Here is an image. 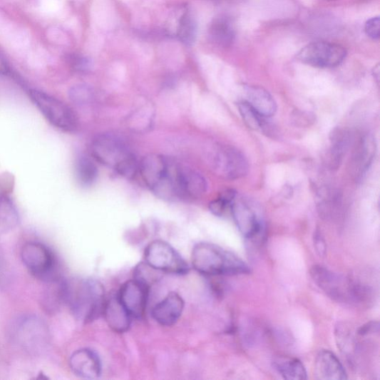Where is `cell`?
<instances>
[{
	"label": "cell",
	"mask_w": 380,
	"mask_h": 380,
	"mask_svg": "<svg viewBox=\"0 0 380 380\" xmlns=\"http://www.w3.org/2000/svg\"><path fill=\"white\" fill-rule=\"evenodd\" d=\"M293 122L298 126H309L314 122V115L310 113L296 111L293 114Z\"/></svg>",
	"instance_id": "obj_33"
},
{
	"label": "cell",
	"mask_w": 380,
	"mask_h": 380,
	"mask_svg": "<svg viewBox=\"0 0 380 380\" xmlns=\"http://www.w3.org/2000/svg\"><path fill=\"white\" fill-rule=\"evenodd\" d=\"M210 165L217 175L239 179L248 172V162L242 152L230 146H216L209 156Z\"/></svg>",
	"instance_id": "obj_7"
},
{
	"label": "cell",
	"mask_w": 380,
	"mask_h": 380,
	"mask_svg": "<svg viewBox=\"0 0 380 380\" xmlns=\"http://www.w3.org/2000/svg\"><path fill=\"white\" fill-rule=\"evenodd\" d=\"M76 170L78 182L84 187L93 185L98 175L97 166L93 160L87 156L78 158Z\"/></svg>",
	"instance_id": "obj_25"
},
{
	"label": "cell",
	"mask_w": 380,
	"mask_h": 380,
	"mask_svg": "<svg viewBox=\"0 0 380 380\" xmlns=\"http://www.w3.org/2000/svg\"><path fill=\"white\" fill-rule=\"evenodd\" d=\"M314 249L320 257H324L327 255V245L319 230H316L314 235Z\"/></svg>",
	"instance_id": "obj_36"
},
{
	"label": "cell",
	"mask_w": 380,
	"mask_h": 380,
	"mask_svg": "<svg viewBox=\"0 0 380 380\" xmlns=\"http://www.w3.org/2000/svg\"><path fill=\"white\" fill-rule=\"evenodd\" d=\"M239 111L244 123L252 130H260L263 128L265 118L261 116L247 101L238 104Z\"/></svg>",
	"instance_id": "obj_27"
},
{
	"label": "cell",
	"mask_w": 380,
	"mask_h": 380,
	"mask_svg": "<svg viewBox=\"0 0 380 380\" xmlns=\"http://www.w3.org/2000/svg\"><path fill=\"white\" fill-rule=\"evenodd\" d=\"M105 302L104 287L98 281H65V302L78 320L92 322L103 315Z\"/></svg>",
	"instance_id": "obj_2"
},
{
	"label": "cell",
	"mask_w": 380,
	"mask_h": 380,
	"mask_svg": "<svg viewBox=\"0 0 380 380\" xmlns=\"http://www.w3.org/2000/svg\"><path fill=\"white\" fill-rule=\"evenodd\" d=\"M314 376L319 380H343L348 378L337 356L329 350H321L314 363Z\"/></svg>",
	"instance_id": "obj_17"
},
{
	"label": "cell",
	"mask_w": 380,
	"mask_h": 380,
	"mask_svg": "<svg viewBox=\"0 0 380 380\" xmlns=\"http://www.w3.org/2000/svg\"><path fill=\"white\" fill-rule=\"evenodd\" d=\"M231 214L240 231L248 240H255L263 232V225L255 211L241 201L234 202L231 205Z\"/></svg>",
	"instance_id": "obj_13"
},
{
	"label": "cell",
	"mask_w": 380,
	"mask_h": 380,
	"mask_svg": "<svg viewBox=\"0 0 380 380\" xmlns=\"http://www.w3.org/2000/svg\"><path fill=\"white\" fill-rule=\"evenodd\" d=\"M177 168L168 158L158 155L144 157L139 165L144 183L158 197L168 200L178 197Z\"/></svg>",
	"instance_id": "obj_4"
},
{
	"label": "cell",
	"mask_w": 380,
	"mask_h": 380,
	"mask_svg": "<svg viewBox=\"0 0 380 380\" xmlns=\"http://www.w3.org/2000/svg\"><path fill=\"white\" fill-rule=\"evenodd\" d=\"M153 113L151 108L142 107L131 116L132 129L138 132L147 131L151 128L153 122Z\"/></svg>",
	"instance_id": "obj_29"
},
{
	"label": "cell",
	"mask_w": 380,
	"mask_h": 380,
	"mask_svg": "<svg viewBox=\"0 0 380 380\" xmlns=\"http://www.w3.org/2000/svg\"><path fill=\"white\" fill-rule=\"evenodd\" d=\"M160 271L153 268L146 262L138 265L134 271V279H136L150 287L151 284L158 278Z\"/></svg>",
	"instance_id": "obj_30"
},
{
	"label": "cell",
	"mask_w": 380,
	"mask_h": 380,
	"mask_svg": "<svg viewBox=\"0 0 380 380\" xmlns=\"http://www.w3.org/2000/svg\"><path fill=\"white\" fill-rule=\"evenodd\" d=\"M197 26L193 16L190 13L185 14L179 22L178 36L180 41L188 46L195 44L197 38Z\"/></svg>",
	"instance_id": "obj_26"
},
{
	"label": "cell",
	"mask_w": 380,
	"mask_h": 380,
	"mask_svg": "<svg viewBox=\"0 0 380 380\" xmlns=\"http://www.w3.org/2000/svg\"><path fill=\"white\" fill-rule=\"evenodd\" d=\"M144 260L160 273L185 275L190 270L182 256L170 244L162 240H155L148 245L145 249Z\"/></svg>",
	"instance_id": "obj_6"
},
{
	"label": "cell",
	"mask_w": 380,
	"mask_h": 380,
	"mask_svg": "<svg viewBox=\"0 0 380 380\" xmlns=\"http://www.w3.org/2000/svg\"><path fill=\"white\" fill-rule=\"evenodd\" d=\"M314 283L334 301L346 304H363L371 292L366 286L332 272L327 267L314 265L310 270Z\"/></svg>",
	"instance_id": "obj_3"
},
{
	"label": "cell",
	"mask_w": 380,
	"mask_h": 380,
	"mask_svg": "<svg viewBox=\"0 0 380 380\" xmlns=\"http://www.w3.org/2000/svg\"><path fill=\"white\" fill-rule=\"evenodd\" d=\"M247 102L262 117L269 118L277 112V103L266 89L261 86L247 88Z\"/></svg>",
	"instance_id": "obj_20"
},
{
	"label": "cell",
	"mask_w": 380,
	"mask_h": 380,
	"mask_svg": "<svg viewBox=\"0 0 380 380\" xmlns=\"http://www.w3.org/2000/svg\"><path fill=\"white\" fill-rule=\"evenodd\" d=\"M331 148L327 162L331 169L339 168L344 155L348 151L351 142V134L346 129L336 128L330 135Z\"/></svg>",
	"instance_id": "obj_19"
},
{
	"label": "cell",
	"mask_w": 380,
	"mask_h": 380,
	"mask_svg": "<svg viewBox=\"0 0 380 380\" xmlns=\"http://www.w3.org/2000/svg\"><path fill=\"white\" fill-rule=\"evenodd\" d=\"M17 339L30 351H40L47 344L48 329L41 320L28 318L17 327Z\"/></svg>",
	"instance_id": "obj_12"
},
{
	"label": "cell",
	"mask_w": 380,
	"mask_h": 380,
	"mask_svg": "<svg viewBox=\"0 0 380 380\" xmlns=\"http://www.w3.org/2000/svg\"><path fill=\"white\" fill-rule=\"evenodd\" d=\"M178 197L198 198L207 190L205 177L197 171L186 168L178 167L176 177Z\"/></svg>",
	"instance_id": "obj_14"
},
{
	"label": "cell",
	"mask_w": 380,
	"mask_h": 380,
	"mask_svg": "<svg viewBox=\"0 0 380 380\" xmlns=\"http://www.w3.org/2000/svg\"><path fill=\"white\" fill-rule=\"evenodd\" d=\"M184 309L185 301L183 297L171 292L153 307L152 317L162 327H170L182 317Z\"/></svg>",
	"instance_id": "obj_16"
},
{
	"label": "cell",
	"mask_w": 380,
	"mask_h": 380,
	"mask_svg": "<svg viewBox=\"0 0 380 380\" xmlns=\"http://www.w3.org/2000/svg\"><path fill=\"white\" fill-rule=\"evenodd\" d=\"M24 265L34 277L49 282L58 277H54L56 261L52 252L43 244L29 242L21 250Z\"/></svg>",
	"instance_id": "obj_10"
},
{
	"label": "cell",
	"mask_w": 380,
	"mask_h": 380,
	"mask_svg": "<svg viewBox=\"0 0 380 380\" xmlns=\"http://www.w3.org/2000/svg\"><path fill=\"white\" fill-rule=\"evenodd\" d=\"M68 97L75 104L85 106L93 102L95 98V92L91 86L79 84L70 88Z\"/></svg>",
	"instance_id": "obj_28"
},
{
	"label": "cell",
	"mask_w": 380,
	"mask_h": 380,
	"mask_svg": "<svg viewBox=\"0 0 380 380\" xmlns=\"http://www.w3.org/2000/svg\"><path fill=\"white\" fill-rule=\"evenodd\" d=\"M273 367L282 378L289 380H304L307 378L302 361L296 358L277 356L272 361Z\"/></svg>",
	"instance_id": "obj_23"
},
{
	"label": "cell",
	"mask_w": 380,
	"mask_h": 380,
	"mask_svg": "<svg viewBox=\"0 0 380 380\" xmlns=\"http://www.w3.org/2000/svg\"><path fill=\"white\" fill-rule=\"evenodd\" d=\"M9 73V67L4 57L0 54V75L6 76Z\"/></svg>",
	"instance_id": "obj_39"
},
{
	"label": "cell",
	"mask_w": 380,
	"mask_h": 380,
	"mask_svg": "<svg viewBox=\"0 0 380 380\" xmlns=\"http://www.w3.org/2000/svg\"><path fill=\"white\" fill-rule=\"evenodd\" d=\"M4 277V265H3L2 262H0V284H1V283L3 282Z\"/></svg>",
	"instance_id": "obj_40"
},
{
	"label": "cell",
	"mask_w": 380,
	"mask_h": 380,
	"mask_svg": "<svg viewBox=\"0 0 380 380\" xmlns=\"http://www.w3.org/2000/svg\"><path fill=\"white\" fill-rule=\"evenodd\" d=\"M31 99L46 120L58 129L67 133L78 129V120L71 108L61 100L38 90H31Z\"/></svg>",
	"instance_id": "obj_5"
},
{
	"label": "cell",
	"mask_w": 380,
	"mask_h": 380,
	"mask_svg": "<svg viewBox=\"0 0 380 380\" xmlns=\"http://www.w3.org/2000/svg\"><path fill=\"white\" fill-rule=\"evenodd\" d=\"M379 323L377 322H368L357 330V334L366 337L379 332Z\"/></svg>",
	"instance_id": "obj_37"
},
{
	"label": "cell",
	"mask_w": 380,
	"mask_h": 380,
	"mask_svg": "<svg viewBox=\"0 0 380 380\" xmlns=\"http://www.w3.org/2000/svg\"><path fill=\"white\" fill-rule=\"evenodd\" d=\"M150 286L136 279L125 282L117 294L132 318L141 319L147 310Z\"/></svg>",
	"instance_id": "obj_11"
},
{
	"label": "cell",
	"mask_w": 380,
	"mask_h": 380,
	"mask_svg": "<svg viewBox=\"0 0 380 380\" xmlns=\"http://www.w3.org/2000/svg\"><path fill=\"white\" fill-rule=\"evenodd\" d=\"M138 170H139V165L133 154L124 160L115 168V170L120 175L128 179L133 178Z\"/></svg>",
	"instance_id": "obj_31"
},
{
	"label": "cell",
	"mask_w": 380,
	"mask_h": 380,
	"mask_svg": "<svg viewBox=\"0 0 380 380\" xmlns=\"http://www.w3.org/2000/svg\"><path fill=\"white\" fill-rule=\"evenodd\" d=\"M69 365L75 374L84 379H98L102 373L99 356L89 349H82L74 352L70 357Z\"/></svg>",
	"instance_id": "obj_15"
},
{
	"label": "cell",
	"mask_w": 380,
	"mask_h": 380,
	"mask_svg": "<svg viewBox=\"0 0 380 380\" xmlns=\"http://www.w3.org/2000/svg\"><path fill=\"white\" fill-rule=\"evenodd\" d=\"M70 64L72 68L79 72H86L92 67L91 61L82 56L71 57Z\"/></svg>",
	"instance_id": "obj_34"
},
{
	"label": "cell",
	"mask_w": 380,
	"mask_h": 380,
	"mask_svg": "<svg viewBox=\"0 0 380 380\" xmlns=\"http://www.w3.org/2000/svg\"><path fill=\"white\" fill-rule=\"evenodd\" d=\"M92 153L102 165L114 170L133 155L125 140L112 133L98 136L93 142Z\"/></svg>",
	"instance_id": "obj_9"
},
{
	"label": "cell",
	"mask_w": 380,
	"mask_h": 380,
	"mask_svg": "<svg viewBox=\"0 0 380 380\" xmlns=\"http://www.w3.org/2000/svg\"><path fill=\"white\" fill-rule=\"evenodd\" d=\"M366 32L369 38L374 40L379 38L380 21L378 16L371 18L366 24Z\"/></svg>",
	"instance_id": "obj_35"
},
{
	"label": "cell",
	"mask_w": 380,
	"mask_h": 380,
	"mask_svg": "<svg viewBox=\"0 0 380 380\" xmlns=\"http://www.w3.org/2000/svg\"><path fill=\"white\" fill-rule=\"evenodd\" d=\"M19 223V215L11 201L5 195H0V235L13 230Z\"/></svg>",
	"instance_id": "obj_24"
},
{
	"label": "cell",
	"mask_w": 380,
	"mask_h": 380,
	"mask_svg": "<svg viewBox=\"0 0 380 380\" xmlns=\"http://www.w3.org/2000/svg\"><path fill=\"white\" fill-rule=\"evenodd\" d=\"M211 41L222 47L230 46L235 39V30L229 18L220 16L215 18L209 28Z\"/></svg>",
	"instance_id": "obj_22"
},
{
	"label": "cell",
	"mask_w": 380,
	"mask_h": 380,
	"mask_svg": "<svg viewBox=\"0 0 380 380\" xmlns=\"http://www.w3.org/2000/svg\"><path fill=\"white\" fill-rule=\"evenodd\" d=\"M220 197L224 199L225 201L232 204L236 199L237 193L232 190H227L222 192Z\"/></svg>",
	"instance_id": "obj_38"
},
{
	"label": "cell",
	"mask_w": 380,
	"mask_h": 380,
	"mask_svg": "<svg viewBox=\"0 0 380 380\" xmlns=\"http://www.w3.org/2000/svg\"><path fill=\"white\" fill-rule=\"evenodd\" d=\"M103 315L108 327L116 333H125L130 328L133 318L120 302L118 295L106 300Z\"/></svg>",
	"instance_id": "obj_18"
},
{
	"label": "cell",
	"mask_w": 380,
	"mask_h": 380,
	"mask_svg": "<svg viewBox=\"0 0 380 380\" xmlns=\"http://www.w3.org/2000/svg\"><path fill=\"white\" fill-rule=\"evenodd\" d=\"M376 153V143L372 135L361 139L354 156L355 176L361 178L369 169Z\"/></svg>",
	"instance_id": "obj_21"
},
{
	"label": "cell",
	"mask_w": 380,
	"mask_h": 380,
	"mask_svg": "<svg viewBox=\"0 0 380 380\" xmlns=\"http://www.w3.org/2000/svg\"><path fill=\"white\" fill-rule=\"evenodd\" d=\"M192 263L199 274L208 277L249 274L250 267L236 255L212 243L197 244L192 252Z\"/></svg>",
	"instance_id": "obj_1"
},
{
	"label": "cell",
	"mask_w": 380,
	"mask_h": 380,
	"mask_svg": "<svg viewBox=\"0 0 380 380\" xmlns=\"http://www.w3.org/2000/svg\"><path fill=\"white\" fill-rule=\"evenodd\" d=\"M231 205L232 204L220 197L210 203L209 209L213 215L222 217L229 212H231Z\"/></svg>",
	"instance_id": "obj_32"
},
{
	"label": "cell",
	"mask_w": 380,
	"mask_h": 380,
	"mask_svg": "<svg viewBox=\"0 0 380 380\" xmlns=\"http://www.w3.org/2000/svg\"><path fill=\"white\" fill-rule=\"evenodd\" d=\"M345 48L329 42H314L304 46L298 53L301 62L319 68L339 66L346 57Z\"/></svg>",
	"instance_id": "obj_8"
}]
</instances>
